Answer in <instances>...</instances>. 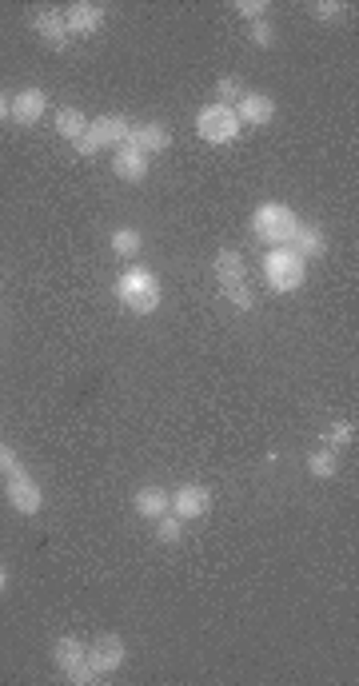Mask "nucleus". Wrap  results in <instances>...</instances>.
I'll return each instance as SVG.
<instances>
[{
  "label": "nucleus",
  "instance_id": "30",
  "mask_svg": "<svg viewBox=\"0 0 359 686\" xmlns=\"http://www.w3.org/2000/svg\"><path fill=\"white\" fill-rule=\"evenodd\" d=\"M0 120H8V96L0 92Z\"/></svg>",
  "mask_w": 359,
  "mask_h": 686
},
{
  "label": "nucleus",
  "instance_id": "26",
  "mask_svg": "<svg viewBox=\"0 0 359 686\" xmlns=\"http://www.w3.org/2000/svg\"><path fill=\"white\" fill-rule=\"evenodd\" d=\"M244 96V88H239V80L236 76H224V80L216 84V105H228V108H236V100Z\"/></svg>",
  "mask_w": 359,
  "mask_h": 686
},
{
  "label": "nucleus",
  "instance_id": "8",
  "mask_svg": "<svg viewBox=\"0 0 359 686\" xmlns=\"http://www.w3.org/2000/svg\"><path fill=\"white\" fill-rule=\"evenodd\" d=\"M64 24H68V37H96L104 29V4L76 0V4L64 8Z\"/></svg>",
  "mask_w": 359,
  "mask_h": 686
},
{
  "label": "nucleus",
  "instance_id": "18",
  "mask_svg": "<svg viewBox=\"0 0 359 686\" xmlns=\"http://www.w3.org/2000/svg\"><path fill=\"white\" fill-rule=\"evenodd\" d=\"M216 280H220V288L224 284H239V280H247V260L236 252V247H224V252L216 255Z\"/></svg>",
  "mask_w": 359,
  "mask_h": 686
},
{
  "label": "nucleus",
  "instance_id": "31",
  "mask_svg": "<svg viewBox=\"0 0 359 686\" xmlns=\"http://www.w3.org/2000/svg\"><path fill=\"white\" fill-rule=\"evenodd\" d=\"M4 587H8V571L0 567V595H4Z\"/></svg>",
  "mask_w": 359,
  "mask_h": 686
},
{
  "label": "nucleus",
  "instance_id": "1",
  "mask_svg": "<svg viewBox=\"0 0 359 686\" xmlns=\"http://www.w3.org/2000/svg\"><path fill=\"white\" fill-rule=\"evenodd\" d=\"M116 299L128 307L132 315H152L160 307V280L148 268H128L116 276Z\"/></svg>",
  "mask_w": 359,
  "mask_h": 686
},
{
  "label": "nucleus",
  "instance_id": "25",
  "mask_svg": "<svg viewBox=\"0 0 359 686\" xmlns=\"http://www.w3.org/2000/svg\"><path fill=\"white\" fill-rule=\"evenodd\" d=\"M247 40H252L255 48H271V45H276V29H271V21L247 24Z\"/></svg>",
  "mask_w": 359,
  "mask_h": 686
},
{
  "label": "nucleus",
  "instance_id": "29",
  "mask_svg": "<svg viewBox=\"0 0 359 686\" xmlns=\"http://www.w3.org/2000/svg\"><path fill=\"white\" fill-rule=\"evenodd\" d=\"M16 471H24V467H21V456H16L8 443H0V475L8 479V475H16Z\"/></svg>",
  "mask_w": 359,
  "mask_h": 686
},
{
  "label": "nucleus",
  "instance_id": "7",
  "mask_svg": "<svg viewBox=\"0 0 359 686\" xmlns=\"http://www.w3.org/2000/svg\"><path fill=\"white\" fill-rule=\"evenodd\" d=\"M4 499L13 503L16 514H37L45 507V495H40V483L32 475H24V471H16V475L4 479Z\"/></svg>",
  "mask_w": 359,
  "mask_h": 686
},
{
  "label": "nucleus",
  "instance_id": "23",
  "mask_svg": "<svg viewBox=\"0 0 359 686\" xmlns=\"http://www.w3.org/2000/svg\"><path fill=\"white\" fill-rule=\"evenodd\" d=\"M220 291H224V299H228L232 307H239V312H247V307L255 304V299H252V288H247V280H239V284H224Z\"/></svg>",
  "mask_w": 359,
  "mask_h": 686
},
{
  "label": "nucleus",
  "instance_id": "5",
  "mask_svg": "<svg viewBox=\"0 0 359 686\" xmlns=\"http://www.w3.org/2000/svg\"><path fill=\"white\" fill-rule=\"evenodd\" d=\"M239 128L244 124H239L228 105H208L200 116H196V132H200V140H208V144H232L239 136Z\"/></svg>",
  "mask_w": 359,
  "mask_h": 686
},
{
  "label": "nucleus",
  "instance_id": "3",
  "mask_svg": "<svg viewBox=\"0 0 359 686\" xmlns=\"http://www.w3.org/2000/svg\"><path fill=\"white\" fill-rule=\"evenodd\" d=\"M128 116L120 113H108V116H96L88 120V132L76 140V152L80 156H96V148H120V144L128 140Z\"/></svg>",
  "mask_w": 359,
  "mask_h": 686
},
{
  "label": "nucleus",
  "instance_id": "10",
  "mask_svg": "<svg viewBox=\"0 0 359 686\" xmlns=\"http://www.w3.org/2000/svg\"><path fill=\"white\" fill-rule=\"evenodd\" d=\"M32 32H37L48 48H56V53H64L68 40H72L68 37V24H64V13H60V8H37V13H32Z\"/></svg>",
  "mask_w": 359,
  "mask_h": 686
},
{
  "label": "nucleus",
  "instance_id": "15",
  "mask_svg": "<svg viewBox=\"0 0 359 686\" xmlns=\"http://www.w3.org/2000/svg\"><path fill=\"white\" fill-rule=\"evenodd\" d=\"M168 503H172V495H168L164 487H156V483L140 487V491L132 495V511L140 514V519H152V523H156L160 514H168Z\"/></svg>",
  "mask_w": 359,
  "mask_h": 686
},
{
  "label": "nucleus",
  "instance_id": "20",
  "mask_svg": "<svg viewBox=\"0 0 359 686\" xmlns=\"http://www.w3.org/2000/svg\"><path fill=\"white\" fill-rule=\"evenodd\" d=\"M307 471H312L315 479H331L339 471V456L336 448H315L312 456H307Z\"/></svg>",
  "mask_w": 359,
  "mask_h": 686
},
{
  "label": "nucleus",
  "instance_id": "12",
  "mask_svg": "<svg viewBox=\"0 0 359 686\" xmlns=\"http://www.w3.org/2000/svg\"><path fill=\"white\" fill-rule=\"evenodd\" d=\"M232 113H236L239 124H255V128H263V124H271V120H276V100L263 96V92H244V96L236 100Z\"/></svg>",
  "mask_w": 359,
  "mask_h": 686
},
{
  "label": "nucleus",
  "instance_id": "24",
  "mask_svg": "<svg viewBox=\"0 0 359 686\" xmlns=\"http://www.w3.org/2000/svg\"><path fill=\"white\" fill-rule=\"evenodd\" d=\"M344 443H355V419H336L328 431V448H344Z\"/></svg>",
  "mask_w": 359,
  "mask_h": 686
},
{
  "label": "nucleus",
  "instance_id": "27",
  "mask_svg": "<svg viewBox=\"0 0 359 686\" xmlns=\"http://www.w3.org/2000/svg\"><path fill=\"white\" fill-rule=\"evenodd\" d=\"M236 13L244 16L247 24H255V21H268V0H236Z\"/></svg>",
  "mask_w": 359,
  "mask_h": 686
},
{
  "label": "nucleus",
  "instance_id": "28",
  "mask_svg": "<svg viewBox=\"0 0 359 686\" xmlns=\"http://www.w3.org/2000/svg\"><path fill=\"white\" fill-rule=\"evenodd\" d=\"M344 8H347L344 0H315V4H307V13H312L315 21H336Z\"/></svg>",
  "mask_w": 359,
  "mask_h": 686
},
{
  "label": "nucleus",
  "instance_id": "9",
  "mask_svg": "<svg viewBox=\"0 0 359 686\" xmlns=\"http://www.w3.org/2000/svg\"><path fill=\"white\" fill-rule=\"evenodd\" d=\"M168 511L176 514V519H204V514L212 511V491L204 483H184L180 491H172V503H168Z\"/></svg>",
  "mask_w": 359,
  "mask_h": 686
},
{
  "label": "nucleus",
  "instance_id": "4",
  "mask_svg": "<svg viewBox=\"0 0 359 686\" xmlns=\"http://www.w3.org/2000/svg\"><path fill=\"white\" fill-rule=\"evenodd\" d=\"M263 276H268L271 291H296V288H304L307 272H304V260H299L292 247H271V252L263 255Z\"/></svg>",
  "mask_w": 359,
  "mask_h": 686
},
{
  "label": "nucleus",
  "instance_id": "19",
  "mask_svg": "<svg viewBox=\"0 0 359 686\" xmlns=\"http://www.w3.org/2000/svg\"><path fill=\"white\" fill-rule=\"evenodd\" d=\"M56 132L64 136V140H80L84 132H88V116L80 113V108H60L56 113Z\"/></svg>",
  "mask_w": 359,
  "mask_h": 686
},
{
  "label": "nucleus",
  "instance_id": "11",
  "mask_svg": "<svg viewBox=\"0 0 359 686\" xmlns=\"http://www.w3.org/2000/svg\"><path fill=\"white\" fill-rule=\"evenodd\" d=\"M45 108H48V96H45V88H21L13 100H8V120H16V124H37L40 116H45Z\"/></svg>",
  "mask_w": 359,
  "mask_h": 686
},
{
  "label": "nucleus",
  "instance_id": "6",
  "mask_svg": "<svg viewBox=\"0 0 359 686\" xmlns=\"http://www.w3.org/2000/svg\"><path fill=\"white\" fill-rule=\"evenodd\" d=\"M124 655H128V647L120 634H96V639L88 642V650H84V658H88V666L96 671V679L120 671V666H124Z\"/></svg>",
  "mask_w": 359,
  "mask_h": 686
},
{
  "label": "nucleus",
  "instance_id": "16",
  "mask_svg": "<svg viewBox=\"0 0 359 686\" xmlns=\"http://www.w3.org/2000/svg\"><path fill=\"white\" fill-rule=\"evenodd\" d=\"M288 247H292L299 260H307V255H323V252H328V236H323L315 224H304V220H299L296 231H292V239H288Z\"/></svg>",
  "mask_w": 359,
  "mask_h": 686
},
{
  "label": "nucleus",
  "instance_id": "13",
  "mask_svg": "<svg viewBox=\"0 0 359 686\" xmlns=\"http://www.w3.org/2000/svg\"><path fill=\"white\" fill-rule=\"evenodd\" d=\"M128 148H136V152H168L172 148V132H168L164 124H132L128 128Z\"/></svg>",
  "mask_w": 359,
  "mask_h": 686
},
{
  "label": "nucleus",
  "instance_id": "14",
  "mask_svg": "<svg viewBox=\"0 0 359 686\" xmlns=\"http://www.w3.org/2000/svg\"><path fill=\"white\" fill-rule=\"evenodd\" d=\"M113 172L124 180V184H140V180L148 176V156L136 152V148H128V144H120V148L113 152Z\"/></svg>",
  "mask_w": 359,
  "mask_h": 686
},
{
  "label": "nucleus",
  "instance_id": "17",
  "mask_svg": "<svg viewBox=\"0 0 359 686\" xmlns=\"http://www.w3.org/2000/svg\"><path fill=\"white\" fill-rule=\"evenodd\" d=\"M84 650H88V642H80L76 634H64V639H56V642H53V663H56V671L68 674V671H76L80 663H88V658H84Z\"/></svg>",
  "mask_w": 359,
  "mask_h": 686
},
{
  "label": "nucleus",
  "instance_id": "21",
  "mask_svg": "<svg viewBox=\"0 0 359 686\" xmlns=\"http://www.w3.org/2000/svg\"><path fill=\"white\" fill-rule=\"evenodd\" d=\"M140 231L136 228H116L113 231V252L120 255V260H132V255H140Z\"/></svg>",
  "mask_w": 359,
  "mask_h": 686
},
{
  "label": "nucleus",
  "instance_id": "2",
  "mask_svg": "<svg viewBox=\"0 0 359 686\" xmlns=\"http://www.w3.org/2000/svg\"><path fill=\"white\" fill-rule=\"evenodd\" d=\"M299 224V216L288 204H260L252 216V231L260 244L268 247H288V239H292V231Z\"/></svg>",
  "mask_w": 359,
  "mask_h": 686
},
{
  "label": "nucleus",
  "instance_id": "22",
  "mask_svg": "<svg viewBox=\"0 0 359 686\" xmlns=\"http://www.w3.org/2000/svg\"><path fill=\"white\" fill-rule=\"evenodd\" d=\"M156 539H160V543H168V547L180 543V539H184V519H176L172 511L160 514V519H156Z\"/></svg>",
  "mask_w": 359,
  "mask_h": 686
}]
</instances>
